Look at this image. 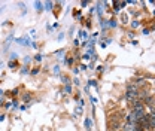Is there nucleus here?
<instances>
[{
  "instance_id": "obj_5",
  "label": "nucleus",
  "mask_w": 155,
  "mask_h": 131,
  "mask_svg": "<svg viewBox=\"0 0 155 131\" xmlns=\"http://www.w3.org/2000/svg\"><path fill=\"white\" fill-rule=\"evenodd\" d=\"M34 60H36V61H40V60H42V57H40V55H36V57H34Z\"/></svg>"
},
{
  "instance_id": "obj_3",
  "label": "nucleus",
  "mask_w": 155,
  "mask_h": 131,
  "mask_svg": "<svg viewBox=\"0 0 155 131\" xmlns=\"http://www.w3.org/2000/svg\"><path fill=\"white\" fill-rule=\"evenodd\" d=\"M23 100H24V101H28V100H30V95H28V94H24Z\"/></svg>"
},
{
  "instance_id": "obj_6",
  "label": "nucleus",
  "mask_w": 155,
  "mask_h": 131,
  "mask_svg": "<svg viewBox=\"0 0 155 131\" xmlns=\"http://www.w3.org/2000/svg\"><path fill=\"white\" fill-rule=\"evenodd\" d=\"M131 26H133V27H137V26H139V23H137V21H133V23H131Z\"/></svg>"
},
{
  "instance_id": "obj_7",
  "label": "nucleus",
  "mask_w": 155,
  "mask_h": 131,
  "mask_svg": "<svg viewBox=\"0 0 155 131\" xmlns=\"http://www.w3.org/2000/svg\"><path fill=\"white\" fill-rule=\"evenodd\" d=\"M37 72H39V69H33V70H31V73H33V75H36Z\"/></svg>"
},
{
  "instance_id": "obj_1",
  "label": "nucleus",
  "mask_w": 155,
  "mask_h": 131,
  "mask_svg": "<svg viewBox=\"0 0 155 131\" xmlns=\"http://www.w3.org/2000/svg\"><path fill=\"white\" fill-rule=\"evenodd\" d=\"M85 127H87L88 131H91V121L90 119H85Z\"/></svg>"
},
{
  "instance_id": "obj_2",
  "label": "nucleus",
  "mask_w": 155,
  "mask_h": 131,
  "mask_svg": "<svg viewBox=\"0 0 155 131\" xmlns=\"http://www.w3.org/2000/svg\"><path fill=\"white\" fill-rule=\"evenodd\" d=\"M34 6H36V9H37L39 12H42V3H39V2H36V3H34Z\"/></svg>"
},
{
  "instance_id": "obj_4",
  "label": "nucleus",
  "mask_w": 155,
  "mask_h": 131,
  "mask_svg": "<svg viewBox=\"0 0 155 131\" xmlns=\"http://www.w3.org/2000/svg\"><path fill=\"white\" fill-rule=\"evenodd\" d=\"M81 112H82V107H81V106H78L76 107V113H81Z\"/></svg>"
}]
</instances>
